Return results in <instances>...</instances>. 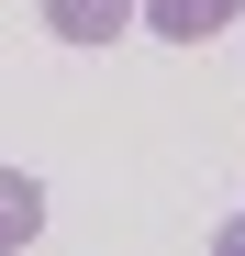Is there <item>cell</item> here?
<instances>
[{
  "instance_id": "obj_1",
  "label": "cell",
  "mask_w": 245,
  "mask_h": 256,
  "mask_svg": "<svg viewBox=\"0 0 245 256\" xmlns=\"http://www.w3.org/2000/svg\"><path fill=\"white\" fill-rule=\"evenodd\" d=\"M134 12H145V0H45V34H56V45H112Z\"/></svg>"
},
{
  "instance_id": "obj_2",
  "label": "cell",
  "mask_w": 245,
  "mask_h": 256,
  "mask_svg": "<svg viewBox=\"0 0 245 256\" xmlns=\"http://www.w3.org/2000/svg\"><path fill=\"white\" fill-rule=\"evenodd\" d=\"M234 12H245V0H145V22L168 34V45H212Z\"/></svg>"
},
{
  "instance_id": "obj_3",
  "label": "cell",
  "mask_w": 245,
  "mask_h": 256,
  "mask_svg": "<svg viewBox=\"0 0 245 256\" xmlns=\"http://www.w3.org/2000/svg\"><path fill=\"white\" fill-rule=\"evenodd\" d=\"M45 234V190H34V167H0V256Z\"/></svg>"
},
{
  "instance_id": "obj_4",
  "label": "cell",
  "mask_w": 245,
  "mask_h": 256,
  "mask_svg": "<svg viewBox=\"0 0 245 256\" xmlns=\"http://www.w3.org/2000/svg\"><path fill=\"white\" fill-rule=\"evenodd\" d=\"M212 245H223V256H245V212H234V223H223V234H212Z\"/></svg>"
}]
</instances>
